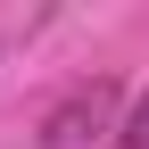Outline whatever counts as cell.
Listing matches in <instances>:
<instances>
[{"label":"cell","instance_id":"cell-1","mask_svg":"<svg viewBox=\"0 0 149 149\" xmlns=\"http://www.w3.org/2000/svg\"><path fill=\"white\" fill-rule=\"evenodd\" d=\"M100 108H108V83H91V91H74V100L50 116V149H66V141H83V124H100Z\"/></svg>","mask_w":149,"mask_h":149},{"label":"cell","instance_id":"cell-2","mask_svg":"<svg viewBox=\"0 0 149 149\" xmlns=\"http://www.w3.org/2000/svg\"><path fill=\"white\" fill-rule=\"evenodd\" d=\"M116 149H149V91L133 100V116H124V133H116Z\"/></svg>","mask_w":149,"mask_h":149}]
</instances>
